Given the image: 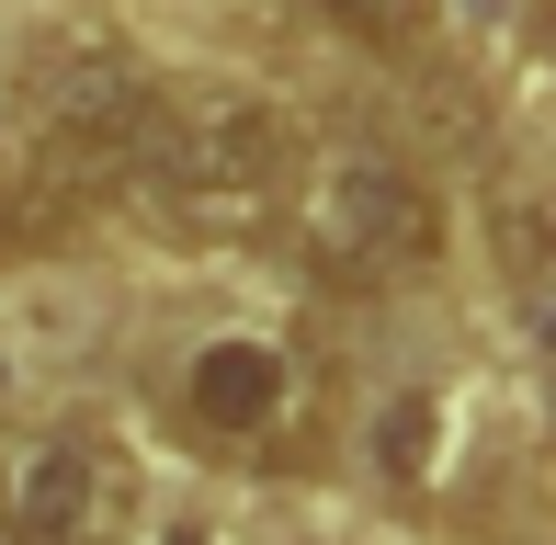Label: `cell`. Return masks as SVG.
I'll return each instance as SVG.
<instances>
[{
  "label": "cell",
  "mask_w": 556,
  "mask_h": 545,
  "mask_svg": "<svg viewBox=\"0 0 556 545\" xmlns=\"http://www.w3.org/2000/svg\"><path fill=\"white\" fill-rule=\"evenodd\" d=\"M318 23H330L341 46H409L420 23H432V0H307Z\"/></svg>",
  "instance_id": "cell-6"
},
{
  "label": "cell",
  "mask_w": 556,
  "mask_h": 545,
  "mask_svg": "<svg viewBox=\"0 0 556 545\" xmlns=\"http://www.w3.org/2000/svg\"><path fill=\"white\" fill-rule=\"evenodd\" d=\"M285 228H295V262H307L318 284L375 295V284H420V272L443 262V193L420 182L397 148L341 137V148H318V160L295 170Z\"/></svg>",
  "instance_id": "cell-2"
},
{
  "label": "cell",
  "mask_w": 556,
  "mask_h": 545,
  "mask_svg": "<svg viewBox=\"0 0 556 545\" xmlns=\"http://www.w3.org/2000/svg\"><path fill=\"white\" fill-rule=\"evenodd\" d=\"M295 170H307V148H295L273 91H250V80H160V103L137 126V160H125V193L170 239L227 251V239L285 228Z\"/></svg>",
  "instance_id": "cell-1"
},
{
  "label": "cell",
  "mask_w": 556,
  "mask_h": 545,
  "mask_svg": "<svg viewBox=\"0 0 556 545\" xmlns=\"http://www.w3.org/2000/svg\"><path fill=\"white\" fill-rule=\"evenodd\" d=\"M0 534L12 545H114L125 534V455L103 432H23L0 443Z\"/></svg>",
  "instance_id": "cell-5"
},
{
  "label": "cell",
  "mask_w": 556,
  "mask_h": 545,
  "mask_svg": "<svg viewBox=\"0 0 556 545\" xmlns=\"http://www.w3.org/2000/svg\"><path fill=\"white\" fill-rule=\"evenodd\" d=\"M170 420H182L193 443H216L227 466H307V443H318V364L295 353V341L216 330V341L182 353Z\"/></svg>",
  "instance_id": "cell-3"
},
{
  "label": "cell",
  "mask_w": 556,
  "mask_h": 545,
  "mask_svg": "<svg viewBox=\"0 0 556 545\" xmlns=\"http://www.w3.org/2000/svg\"><path fill=\"white\" fill-rule=\"evenodd\" d=\"M545 35H556V0H545Z\"/></svg>",
  "instance_id": "cell-9"
},
{
  "label": "cell",
  "mask_w": 556,
  "mask_h": 545,
  "mask_svg": "<svg viewBox=\"0 0 556 545\" xmlns=\"http://www.w3.org/2000/svg\"><path fill=\"white\" fill-rule=\"evenodd\" d=\"M148 545H216V534L205 523H170V534H148Z\"/></svg>",
  "instance_id": "cell-8"
},
{
  "label": "cell",
  "mask_w": 556,
  "mask_h": 545,
  "mask_svg": "<svg viewBox=\"0 0 556 545\" xmlns=\"http://www.w3.org/2000/svg\"><path fill=\"white\" fill-rule=\"evenodd\" d=\"M160 103V80L137 68V46L114 35H68L58 58L35 68V160L68 170L80 193H103L125 160H137V126Z\"/></svg>",
  "instance_id": "cell-4"
},
{
  "label": "cell",
  "mask_w": 556,
  "mask_h": 545,
  "mask_svg": "<svg viewBox=\"0 0 556 545\" xmlns=\"http://www.w3.org/2000/svg\"><path fill=\"white\" fill-rule=\"evenodd\" d=\"M432 432H443L432 398H397L387 409V466H397V478H432Z\"/></svg>",
  "instance_id": "cell-7"
}]
</instances>
